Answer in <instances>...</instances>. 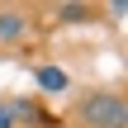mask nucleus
I'll return each instance as SVG.
<instances>
[{"label": "nucleus", "mask_w": 128, "mask_h": 128, "mask_svg": "<svg viewBox=\"0 0 128 128\" xmlns=\"http://www.w3.org/2000/svg\"><path fill=\"white\" fill-rule=\"evenodd\" d=\"M24 33H28V14H24V10H0V38L14 43V38H24Z\"/></svg>", "instance_id": "20e7f679"}, {"label": "nucleus", "mask_w": 128, "mask_h": 128, "mask_svg": "<svg viewBox=\"0 0 128 128\" xmlns=\"http://www.w3.org/2000/svg\"><path fill=\"white\" fill-rule=\"evenodd\" d=\"M0 128H14V119H10V109H5V100H0Z\"/></svg>", "instance_id": "423d86ee"}, {"label": "nucleus", "mask_w": 128, "mask_h": 128, "mask_svg": "<svg viewBox=\"0 0 128 128\" xmlns=\"http://www.w3.org/2000/svg\"><path fill=\"white\" fill-rule=\"evenodd\" d=\"M57 19H62V24H90L95 10H90V5H57Z\"/></svg>", "instance_id": "39448f33"}, {"label": "nucleus", "mask_w": 128, "mask_h": 128, "mask_svg": "<svg viewBox=\"0 0 128 128\" xmlns=\"http://www.w3.org/2000/svg\"><path fill=\"white\" fill-rule=\"evenodd\" d=\"M76 124L81 128H128V100L119 90H95L76 104Z\"/></svg>", "instance_id": "f257e3e1"}, {"label": "nucleus", "mask_w": 128, "mask_h": 128, "mask_svg": "<svg viewBox=\"0 0 128 128\" xmlns=\"http://www.w3.org/2000/svg\"><path fill=\"white\" fill-rule=\"evenodd\" d=\"M33 86H38L43 95H66V90H71V76H66L57 62H43V66H33Z\"/></svg>", "instance_id": "f03ea898"}, {"label": "nucleus", "mask_w": 128, "mask_h": 128, "mask_svg": "<svg viewBox=\"0 0 128 128\" xmlns=\"http://www.w3.org/2000/svg\"><path fill=\"white\" fill-rule=\"evenodd\" d=\"M5 109H10L14 128H33L43 119V104H38V100H5Z\"/></svg>", "instance_id": "7ed1b4c3"}]
</instances>
